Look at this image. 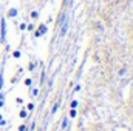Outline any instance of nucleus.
<instances>
[{
  "mask_svg": "<svg viewBox=\"0 0 133 131\" xmlns=\"http://www.w3.org/2000/svg\"><path fill=\"white\" fill-rule=\"evenodd\" d=\"M66 30H68V19L64 17V19H62V30H61V35H62V37L66 34Z\"/></svg>",
  "mask_w": 133,
  "mask_h": 131,
  "instance_id": "1",
  "label": "nucleus"
},
{
  "mask_svg": "<svg viewBox=\"0 0 133 131\" xmlns=\"http://www.w3.org/2000/svg\"><path fill=\"white\" fill-rule=\"evenodd\" d=\"M5 34H6V25H5V20L2 22V37L5 39Z\"/></svg>",
  "mask_w": 133,
  "mask_h": 131,
  "instance_id": "2",
  "label": "nucleus"
},
{
  "mask_svg": "<svg viewBox=\"0 0 133 131\" xmlns=\"http://www.w3.org/2000/svg\"><path fill=\"white\" fill-rule=\"evenodd\" d=\"M45 33H46V26H40V30H39L37 35H40V34H45Z\"/></svg>",
  "mask_w": 133,
  "mask_h": 131,
  "instance_id": "3",
  "label": "nucleus"
},
{
  "mask_svg": "<svg viewBox=\"0 0 133 131\" xmlns=\"http://www.w3.org/2000/svg\"><path fill=\"white\" fill-rule=\"evenodd\" d=\"M16 14H17V9H11L9 11V17H14Z\"/></svg>",
  "mask_w": 133,
  "mask_h": 131,
  "instance_id": "4",
  "label": "nucleus"
},
{
  "mask_svg": "<svg viewBox=\"0 0 133 131\" xmlns=\"http://www.w3.org/2000/svg\"><path fill=\"white\" fill-rule=\"evenodd\" d=\"M71 106H73V108H76V106H77V102H76V100H73V103H71Z\"/></svg>",
  "mask_w": 133,
  "mask_h": 131,
  "instance_id": "5",
  "label": "nucleus"
},
{
  "mask_svg": "<svg viewBox=\"0 0 133 131\" xmlns=\"http://www.w3.org/2000/svg\"><path fill=\"white\" fill-rule=\"evenodd\" d=\"M2 83H3V79H2V76H0V86H2Z\"/></svg>",
  "mask_w": 133,
  "mask_h": 131,
  "instance_id": "6",
  "label": "nucleus"
}]
</instances>
